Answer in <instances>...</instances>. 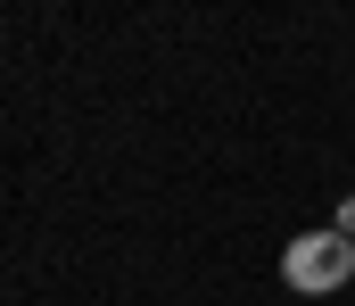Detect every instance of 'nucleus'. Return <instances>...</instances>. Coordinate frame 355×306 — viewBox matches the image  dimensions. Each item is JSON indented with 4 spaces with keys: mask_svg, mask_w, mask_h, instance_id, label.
I'll return each mask as SVG.
<instances>
[{
    "mask_svg": "<svg viewBox=\"0 0 355 306\" xmlns=\"http://www.w3.org/2000/svg\"><path fill=\"white\" fill-rule=\"evenodd\" d=\"M281 282H289L297 298H331V290H347V282H355V240L339 232V223L297 232V240L281 248Z\"/></svg>",
    "mask_w": 355,
    "mask_h": 306,
    "instance_id": "obj_1",
    "label": "nucleus"
},
{
    "mask_svg": "<svg viewBox=\"0 0 355 306\" xmlns=\"http://www.w3.org/2000/svg\"><path fill=\"white\" fill-rule=\"evenodd\" d=\"M339 232H347V240H355V199H339Z\"/></svg>",
    "mask_w": 355,
    "mask_h": 306,
    "instance_id": "obj_2",
    "label": "nucleus"
}]
</instances>
